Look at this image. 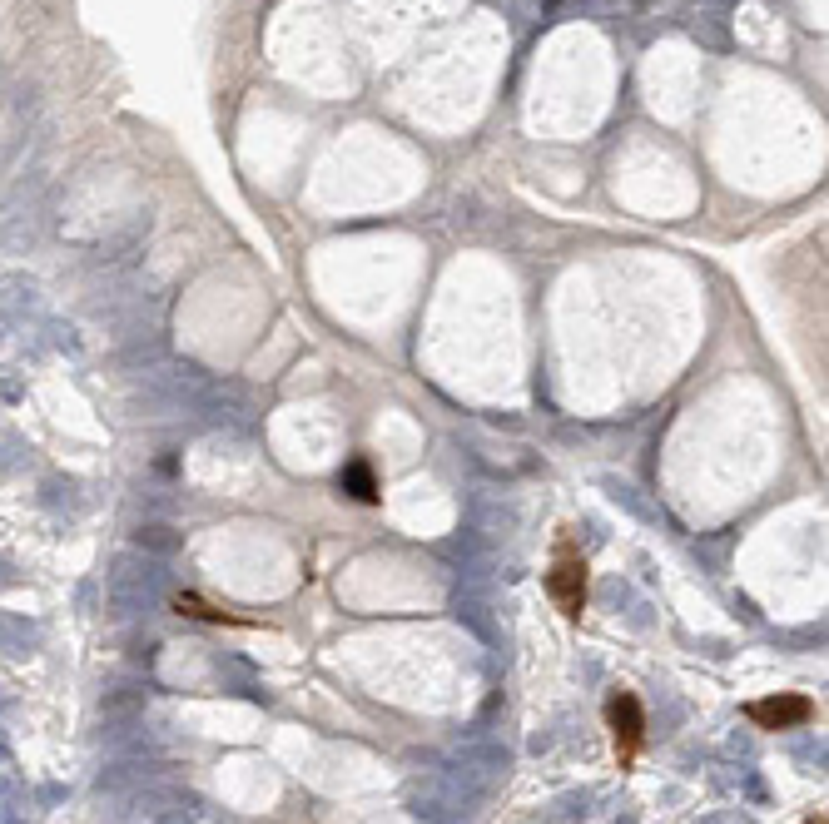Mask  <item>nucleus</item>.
<instances>
[{
  "mask_svg": "<svg viewBox=\"0 0 829 824\" xmlns=\"http://www.w3.org/2000/svg\"><path fill=\"white\" fill-rule=\"evenodd\" d=\"M586 591H591V566H586V556L576 551L571 532H561L552 566H547V596H552V606L566 616V621H581V611H586Z\"/></svg>",
  "mask_w": 829,
  "mask_h": 824,
  "instance_id": "f257e3e1",
  "label": "nucleus"
},
{
  "mask_svg": "<svg viewBox=\"0 0 829 824\" xmlns=\"http://www.w3.org/2000/svg\"><path fill=\"white\" fill-rule=\"evenodd\" d=\"M606 725H611V745H616V765L631 770L646 750V710L636 700V690H611L606 700Z\"/></svg>",
  "mask_w": 829,
  "mask_h": 824,
  "instance_id": "f03ea898",
  "label": "nucleus"
},
{
  "mask_svg": "<svg viewBox=\"0 0 829 824\" xmlns=\"http://www.w3.org/2000/svg\"><path fill=\"white\" fill-rule=\"evenodd\" d=\"M745 720L760 725V730H800V725L815 720V700H810V695H795V690H785V695H760V700L745 705Z\"/></svg>",
  "mask_w": 829,
  "mask_h": 824,
  "instance_id": "7ed1b4c3",
  "label": "nucleus"
},
{
  "mask_svg": "<svg viewBox=\"0 0 829 824\" xmlns=\"http://www.w3.org/2000/svg\"><path fill=\"white\" fill-rule=\"evenodd\" d=\"M174 611L179 616H199V621H214V626H244L234 611H219V606H209L204 596H194V591H179L174 596Z\"/></svg>",
  "mask_w": 829,
  "mask_h": 824,
  "instance_id": "20e7f679",
  "label": "nucleus"
},
{
  "mask_svg": "<svg viewBox=\"0 0 829 824\" xmlns=\"http://www.w3.org/2000/svg\"><path fill=\"white\" fill-rule=\"evenodd\" d=\"M343 487H348V492H353V497H358V502H368V507H373V502H378V482H373V472H368V462H353V467H348V472H343Z\"/></svg>",
  "mask_w": 829,
  "mask_h": 824,
  "instance_id": "39448f33",
  "label": "nucleus"
}]
</instances>
